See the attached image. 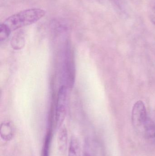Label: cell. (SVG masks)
Returning <instances> with one entry per match:
<instances>
[{
	"instance_id": "cell-1",
	"label": "cell",
	"mask_w": 155,
	"mask_h": 156,
	"mask_svg": "<svg viewBox=\"0 0 155 156\" xmlns=\"http://www.w3.org/2000/svg\"><path fill=\"white\" fill-rule=\"evenodd\" d=\"M45 14L46 11L41 8L25 9L9 16L3 23L12 32L36 23Z\"/></svg>"
},
{
	"instance_id": "cell-2",
	"label": "cell",
	"mask_w": 155,
	"mask_h": 156,
	"mask_svg": "<svg viewBox=\"0 0 155 156\" xmlns=\"http://www.w3.org/2000/svg\"><path fill=\"white\" fill-rule=\"evenodd\" d=\"M67 94L66 86H61L58 92L56 110L55 127L57 129L61 127L65 118Z\"/></svg>"
},
{
	"instance_id": "cell-3",
	"label": "cell",
	"mask_w": 155,
	"mask_h": 156,
	"mask_svg": "<svg viewBox=\"0 0 155 156\" xmlns=\"http://www.w3.org/2000/svg\"><path fill=\"white\" fill-rule=\"evenodd\" d=\"M148 117L144 103L142 101L136 102L133 107L132 114V122L134 127L142 131Z\"/></svg>"
},
{
	"instance_id": "cell-4",
	"label": "cell",
	"mask_w": 155,
	"mask_h": 156,
	"mask_svg": "<svg viewBox=\"0 0 155 156\" xmlns=\"http://www.w3.org/2000/svg\"><path fill=\"white\" fill-rule=\"evenodd\" d=\"M64 68L67 86L72 87L73 86L75 80V66L73 54L69 44L67 45L66 51Z\"/></svg>"
},
{
	"instance_id": "cell-5",
	"label": "cell",
	"mask_w": 155,
	"mask_h": 156,
	"mask_svg": "<svg viewBox=\"0 0 155 156\" xmlns=\"http://www.w3.org/2000/svg\"><path fill=\"white\" fill-rule=\"evenodd\" d=\"M68 135L67 130L65 127L60 129L57 136V149L61 156L65 154L67 149Z\"/></svg>"
},
{
	"instance_id": "cell-6",
	"label": "cell",
	"mask_w": 155,
	"mask_h": 156,
	"mask_svg": "<svg viewBox=\"0 0 155 156\" xmlns=\"http://www.w3.org/2000/svg\"><path fill=\"white\" fill-rule=\"evenodd\" d=\"M1 137L5 141H10L13 137V129L10 123L4 122L2 124L0 131Z\"/></svg>"
},
{
	"instance_id": "cell-7",
	"label": "cell",
	"mask_w": 155,
	"mask_h": 156,
	"mask_svg": "<svg viewBox=\"0 0 155 156\" xmlns=\"http://www.w3.org/2000/svg\"><path fill=\"white\" fill-rule=\"evenodd\" d=\"M142 132L144 135L148 139H153L155 137V123L152 119L148 117L143 127Z\"/></svg>"
},
{
	"instance_id": "cell-8",
	"label": "cell",
	"mask_w": 155,
	"mask_h": 156,
	"mask_svg": "<svg viewBox=\"0 0 155 156\" xmlns=\"http://www.w3.org/2000/svg\"><path fill=\"white\" fill-rule=\"evenodd\" d=\"M68 156H81L80 143L76 136H72L71 138Z\"/></svg>"
},
{
	"instance_id": "cell-9",
	"label": "cell",
	"mask_w": 155,
	"mask_h": 156,
	"mask_svg": "<svg viewBox=\"0 0 155 156\" xmlns=\"http://www.w3.org/2000/svg\"><path fill=\"white\" fill-rule=\"evenodd\" d=\"M52 135V130L51 129H48L45 138L44 143L42 151V156H49Z\"/></svg>"
},
{
	"instance_id": "cell-10",
	"label": "cell",
	"mask_w": 155,
	"mask_h": 156,
	"mask_svg": "<svg viewBox=\"0 0 155 156\" xmlns=\"http://www.w3.org/2000/svg\"><path fill=\"white\" fill-rule=\"evenodd\" d=\"M24 41V32L23 30H20L19 32H17L13 37L12 43L13 46H16L18 44H23Z\"/></svg>"
},
{
	"instance_id": "cell-11",
	"label": "cell",
	"mask_w": 155,
	"mask_h": 156,
	"mask_svg": "<svg viewBox=\"0 0 155 156\" xmlns=\"http://www.w3.org/2000/svg\"><path fill=\"white\" fill-rule=\"evenodd\" d=\"M11 31L5 24L2 23L0 25V40L1 42L6 39L10 35Z\"/></svg>"
},
{
	"instance_id": "cell-12",
	"label": "cell",
	"mask_w": 155,
	"mask_h": 156,
	"mask_svg": "<svg viewBox=\"0 0 155 156\" xmlns=\"http://www.w3.org/2000/svg\"><path fill=\"white\" fill-rule=\"evenodd\" d=\"M150 18L151 22L155 25V2L152 5L150 13Z\"/></svg>"
},
{
	"instance_id": "cell-13",
	"label": "cell",
	"mask_w": 155,
	"mask_h": 156,
	"mask_svg": "<svg viewBox=\"0 0 155 156\" xmlns=\"http://www.w3.org/2000/svg\"><path fill=\"white\" fill-rule=\"evenodd\" d=\"M112 1L119 8H122L123 5V0H112Z\"/></svg>"
},
{
	"instance_id": "cell-14",
	"label": "cell",
	"mask_w": 155,
	"mask_h": 156,
	"mask_svg": "<svg viewBox=\"0 0 155 156\" xmlns=\"http://www.w3.org/2000/svg\"><path fill=\"white\" fill-rule=\"evenodd\" d=\"M83 156H92L88 152H84L83 153Z\"/></svg>"
},
{
	"instance_id": "cell-15",
	"label": "cell",
	"mask_w": 155,
	"mask_h": 156,
	"mask_svg": "<svg viewBox=\"0 0 155 156\" xmlns=\"http://www.w3.org/2000/svg\"><path fill=\"white\" fill-rule=\"evenodd\" d=\"M97 1H100V0H97Z\"/></svg>"
}]
</instances>
